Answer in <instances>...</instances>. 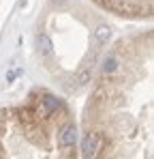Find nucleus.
<instances>
[{"mask_svg":"<svg viewBox=\"0 0 154 159\" xmlns=\"http://www.w3.org/2000/svg\"><path fill=\"white\" fill-rule=\"evenodd\" d=\"M94 39H96L99 43H107V41L111 39V28L105 26V24H103V26H99L96 30H94Z\"/></svg>","mask_w":154,"mask_h":159,"instance_id":"obj_6","label":"nucleus"},{"mask_svg":"<svg viewBox=\"0 0 154 159\" xmlns=\"http://www.w3.org/2000/svg\"><path fill=\"white\" fill-rule=\"evenodd\" d=\"M90 80H92V69H90V67H83V69L75 75V80H73L75 84L71 86V90H73V88H81V86H86Z\"/></svg>","mask_w":154,"mask_h":159,"instance_id":"obj_3","label":"nucleus"},{"mask_svg":"<svg viewBox=\"0 0 154 159\" xmlns=\"http://www.w3.org/2000/svg\"><path fill=\"white\" fill-rule=\"evenodd\" d=\"M60 107V99H56V97H45L43 99V114L45 116H49L51 112H56Z\"/></svg>","mask_w":154,"mask_h":159,"instance_id":"obj_5","label":"nucleus"},{"mask_svg":"<svg viewBox=\"0 0 154 159\" xmlns=\"http://www.w3.org/2000/svg\"><path fill=\"white\" fill-rule=\"evenodd\" d=\"M39 52L43 54V56H51V52H53L51 39L47 34H39Z\"/></svg>","mask_w":154,"mask_h":159,"instance_id":"obj_4","label":"nucleus"},{"mask_svg":"<svg viewBox=\"0 0 154 159\" xmlns=\"http://www.w3.org/2000/svg\"><path fill=\"white\" fill-rule=\"evenodd\" d=\"M116 69H118V60H116V58H107L105 65H103V71H105V73H113Z\"/></svg>","mask_w":154,"mask_h":159,"instance_id":"obj_7","label":"nucleus"},{"mask_svg":"<svg viewBox=\"0 0 154 159\" xmlns=\"http://www.w3.org/2000/svg\"><path fill=\"white\" fill-rule=\"evenodd\" d=\"M77 138H79L77 127H75V125H66L62 131L58 133V144H60V146H75Z\"/></svg>","mask_w":154,"mask_h":159,"instance_id":"obj_2","label":"nucleus"},{"mask_svg":"<svg viewBox=\"0 0 154 159\" xmlns=\"http://www.w3.org/2000/svg\"><path fill=\"white\" fill-rule=\"evenodd\" d=\"M17 75H22V69H17V71H9V73H6V82H13Z\"/></svg>","mask_w":154,"mask_h":159,"instance_id":"obj_8","label":"nucleus"},{"mask_svg":"<svg viewBox=\"0 0 154 159\" xmlns=\"http://www.w3.org/2000/svg\"><path fill=\"white\" fill-rule=\"evenodd\" d=\"M99 142H101L99 133H86L83 144H81V155L83 157H94L99 153Z\"/></svg>","mask_w":154,"mask_h":159,"instance_id":"obj_1","label":"nucleus"}]
</instances>
